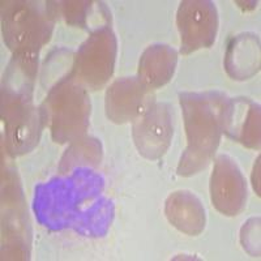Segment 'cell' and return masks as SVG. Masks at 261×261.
I'll use <instances>...</instances> for the list:
<instances>
[{
  "instance_id": "1",
  "label": "cell",
  "mask_w": 261,
  "mask_h": 261,
  "mask_svg": "<svg viewBox=\"0 0 261 261\" xmlns=\"http://www.w3.org/2000/svg\"><path fill=\"white\" fill-rule=\"evenodd\" d=\"M225 94L220 92L183 93L179 95L183 110L187 148L178 166L180 176H191L208 166L220 145Z\"/></svg>"
},
{
  "instance_id": "2",
  "label": "cell",
  "mask_w": 261,
  "mask_h": 261,
  "mask_svg": "<svg viewBox=\"0 0 261 261\" xmlns=\"http://www.w3.org/2000/svg\"><path fill=\"white\" fill-rule=\"evenodd\" d=\"M34 76L21 71L4 74L3 119L7 146L11 154L20 155L38 144L45 118L33 106Z\"/></svg>"
},
{
  "instance_id": "3",
  "label": "cell",
  "mask_w": 261,
  "mask_h": 261,
  "mask_svg": "<svg viewBox=\"0 0 261 261\" xmlns=\"http://www.w3.org/2000/svg\"><path fill=\"white\" fill-rule=\"evenodd\" d=\"M41 110L55 143L76 141L89 125V95L71 73L55 84Z\"/></svg>"
},
{
  "instance_id": "4",
  "label": "cell",
  "mask_w": 261,
  "mask_h": 261,
  "mask_svg": "<svg viewBox=\"0 0 261 261\" xmlns=\"http://www.w3.org/2000/svg\"><path fill=\"white\" fill-rule=\"evenodd\" d=\"M2 22L4 42L15 55L38 57L53 33L54 12L36 2H7Z\"/></svg>"
},
{
  "instance_id": "5",
  "label": "cell",
  "mask_w": 261,
  "mask_h": 261,
  "mask_svg": "<svg viewBox=\"0 0 261 261\" xmlns=\"http://www.w3.org/2000/svg\"><path fill=\"white\" fill-rule=\"evenodd\" d=\"M116 38L109 27L94 30L73 58L71 77L90 89H99L113 76Z\"/></svg>"
},
{
  "instance_id": "6",
  "label": "cell",
  "mask_w": 261,
  "mask_h": 261,
  "mask_svg": "<svg viewBox=\"0 0 261 261\" xmlns=\"http://www.w3.org/2000/svg\"><path fill=\"white\" fill-rule=\"evenodd\" d=\"M176 25L183 55L209 48L216 42L218 32L216 4L209 0H184L178 8Z\"/></svg>"
},
{
  "instance_id": "7",
  "label": "cell",
  "mask_w": 261,
  "mask_h": 261,
  "mask_svg": "<svg viewBox=\"0 0 261 261\" xmlns=\"http://www.w3.org/2000/svg\"><path fill=\"white\" fill-rule=\"evenodd\" d=\"M174 128L172 115L167 103L154 102L148 110L136 119L132 128L135 145L143 157L158 160L171 144Z\"/></svg>"
},
{
  "instance_id": "8",
  "label": "cell",
  "mask_w": 261,
  "mask_h": 261,
  "mask_svg": "<svg viewBox=\"0 0 261 261\" xmlns=\"http://www.w3.org/2000/svg\"><path fill=\"white\" fill-rule=\"evenodd\" d=\"M154 90L139 77L114 81L106 92V115L114 123L135 122L154 103Z\"/></svg>"
},
{
  "instance_id": "9",
  "label": "cell",
  "mask_w": 261,
  "mask_h": 261,
  "mask_svg": "<svg viewBox=\"0 0 261 261\" xmlns=\"http://www.w3.org/2000/svg\"><path fill=\"white\" fill-rule=\"evenodd\" d=\"M213 206L227 217L238 216L246 206L247 184L241 169L227 155H218L211 176Z\"/></svg>"
},
{
  "instance_id": "10",
  "label": "cell",
  "mask_w": 261,
  "mask_h": 261,
  "mask_svg": "<svg viewBox=\"0 0 261 261\" xmlns=\"http://www.w3.org/2000/svg\"><path fill=\"white\" fill-rule=\"evenodd\" d=\"M222 132L251 149H260V106L246 97L227 98L222 114Z\"/></svg>"
},
{
  "instance_id": "11",
  "label": "cell",
  "mask_w": 261,
  "mask_h": 261,
  "mask_svg": "<svg viewBox=\"0 0 261 261\" xmlns=\"http://www.w3.org/2000/svg\"><path fill=\"white\" fill-rule=\"evenodd\" d=\"M165 214L174 227L190 237L201 234L206 223L201 201L188 191L171 193L165 204Z\"/></svg>"
},
{
  "instance_id": "12",
  "label": "cell",
  "mask_w": 261,
  "mask_h": 261,
  "mask_svg": "<svg viewBox=\"0 0 261 261\" xmlns=\"http://www.w3.org/2000/svg\"><path fill=\"white\" fill-rule=\"evenodd\" d=\"M225 68L232 80H248L260 71V39L252 33H243L228 42Z\"/></svg>"
},
{
  "instance_id": "13",
  "label": "cell",
  "mask_w": 261,
  "mask_h": 261,
  "mask_svg": "<svg viewBox=\"0 0 261 261\" xmlns=\"http://www.w3.org/2000/svg\"><path fill=\"white\" fill-rule=\"evenodd\" d=\"M178 54L167 45H151L140 58L139 76L150 89L166 85L175 73Z\"/></svg>"
},
{
  "instance_id": "14",
  "label": "cell",
  "mask_w": 261,
  "mask_h": 261,
  "mask_svg": "<svg viewBox=\"0 0 261 261\" xmlns=\"http://www.w3.org/2000/svg\"><path fill=\"white\" fill-rule=\"evenodd\" d=\"M65 20L72 25H84V18L86 15V8L90 6L88 2H69L65 3Z\"/></svg>"
}]
</instances>
